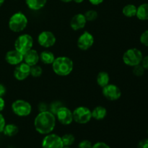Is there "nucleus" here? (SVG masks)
<instances>
[{"mask_svg":"<svg viewBox=\"0 0 148 148\" xmlns=\"http://www.w3.org/2000/svg\"><path fill=\"white\" fill-rule=\"evenodd\" d=\"M56 116L51 111L39 112L34 119V127L36 132L40 134H50L56 127Z\"/></svg>","mask_w":148,"mask_h":148,"instance_id":"1","label":"nucleus"},{"mask_svg":"<svg viewBox=\"0 0 148 148\" xmlns=\"http://www.w3.org/2000/svg\"><path fill=\"white\" fill-rule=\"evenodd\" d=\"M51 65L53 72L60 77H66L70 75L74 68L73 62L67 56L56 57Z\"/></svg>","mask_w":148,"mask_h":148,"instance_id":"2","label":"nucleus"},{"mask_svg":"<svg viewBox=\"0 0 148 148\" xmlns=\"http://www.w3.org/2000/svg\"><path fill=\"white\" fill-rule=\"evenodd\" d=\"M28 20L23 12H16L11 16L9 20V28L14 33H20L26 28Z\"/></svg>","mask_w":148,"mask_h":148,"instance_id":"3","label":"nucleus"},{"mask_svg":"<svg viewBox=\"0 0 148 148\" xmlns=\"http://www.w3.org/2000/svg\"><path fill=\"white\" fill-rule=\"evenodd\" d=\"M143 54L140 49L137 48H132L124 52L123 55V62L127 66H133L141 64Z\"/></svg>","mask_w":148,"mask_h":148,"instance_id":"4","label":"nucleus"},{"mask_svg":"<svg viewBox=\"0 0 148 148\" xmlns=\"http://www.w3.org/2000/svg\"><path fill=\"white\" fill-rule=\"evenodd\" d=\"M33 39L29 34H22L19 36L14 42V49L24 55L33 49Z\"/></svg>","mask_w":148,"mask_h":148,"instance_id":"5","label":"nucleus"},{"mask_svg":"<svg viewBox=\"0 0 148 148\" xmlns=\"http://www.w3.org/2000/svg\"><path fill=\"white\" fill-rule=\"evenodd\" d=\"M12 112L19 117L28 116L32 112V106L30 103L23 99L14 101L12 104Z\"/></svg>","mask_w":148,"mask_h":148,"instance_id":"6","label":"nucleus"},{"mask_svg":"<svg viewBox=\"0 0 148 148\" xmlns=\"http://www.w3.org/2000/svg\"><path fill=\"white\" fill-rule=\"evenodd\" d=\"M73 120L79 124H88L92 119V111L86 106H78L72 111Z\"/></svg>","mask_w":148,"mask_h":148,"instance_id":"7","label":"nucleus"},{"mask_svg":"<svg viewBox=\"0 0 148 148\" xmlns=\"http://www.w3.org/2000/svg\"><path fill=\"white\" fill-rule=\"evenodd\" d=\"M42 148H63L62 137L56 134H48L42 140Z\"/></svg>","mask_w":148,"mask_h":148,"instance_id":"8","label":"nucleus"},{"mask_svg":"<svg viewBox=\"0 0 148 148\" xmlns=\"http://www.w3.org/2000/svg\"><path fill=\"white\" fill-rule=\"evenodd\" d=\"M56 42V38L55 35L49 30L42 31L38 36V43L40 46L49 49L55 45Z\"/></svg>","mask_w":148,"mask_h":148,"instance_id":"9","label":"nucleus"},{"mask_svg":"<svg viewBox=\"0 0 148 148\" xmlns=\"http://www.w3.org/2000/svg\"><path fill=\"white\" fill-rule=\"evenodd\" d=\"M102 93L107 100L111 101H117L121 96V90L117 85L108 84L102 88Z\"/></svg>","mask_w":148,"mask_h":148,"instance_id":"10","label":"nucleus"},{"mask_svg":"<svg viewBox=\"0 0 148 148\" xmlns=\"http://www.w3.org/2000/svg\"><path fill=\"white\" fill-rule=\"evenodd\" d=\"M55 116L57 121L62 125H69L74 121L72 111L64 106H62L58 110Z\"/></svg>","mask_w":148,"mask_h":148,"instance_id":"11","label":"nucleus"},{"mask_svg":"<svg viewBox=\"0 0 148 148\" xmlns=\"http://www.w3.org/2000/svg\"><path fill=\"white\" fill-rule=\"evenodd\" d=\"M94 37L90 32L85 31L79 36L77 41V47L82 51H87L94 44Z\"/></svg>","mask_w":148,"mask_h":148,"instance_id":"12","label":"nucleus"},{"mask_svg":"<svg viewBox=\"0 0 148 148\" xmlns=\"http://www.w3.org/2000/svg\"><path fill=\"white\" fill-rule=\"evenodd\" d=\"M30 75V66L25 62L17 65L14 70V77L17 80L23 81Z\"/></svg>","mask_w":148,"mask_h":148,"instance_id":"13","label":"nucleus"},{"mask_svg":"<svg viewBox=\"0 0 148 148\" xmlns=\"http://www.w3.org/2000/svg\"><path fill=\"white\" fill-rule=\"evenodd\" d=\"M5 61L9 64L17 66L23 62V54L15 49L9 51L5 55Z\"/></svg>","mask_w":148,"mask_h":148,"instance_id":"14","label":"nucleus"},{"mask_svg":"<svg viewBox=\"0 0 148 148\" xmlns=\"http://www.w3.org/2000/svg\"><path fill=\"white\" fill-rule=\"evenodd\" d=\"M86 18H85L84 14H75V16L72 17L70 21V27L73 30H79L83 29L85 27L87 23Z\"/></svg>","mask_w":148,"mask_h":148,"instance_id":"15","label":"nucleus"},{"mask_svg":"<svg viewBox=\"0 0 148 148\" xmlns=\"http://www.w3.org/2000/svg\"><path fill=\"white\" fill-rule=\"evenodd\" d=\"M39 61H40L39 53H38L37 51L33 49H30L23 55V62L30 66L38 64Z\"/></svg>","mask_w":148,"mask_h":148,"instance_id":"16","label":"nucleus"},{"mask_svg":"<svg viewBox=\"0 0 148 148\" xmlns=\"http://www.w3.org/2000/svg\"><path fill=\"white\" fill-rule=\"evenodd\" d=\"M39 57H40V62L46 65L52 64L53 62H54L55 59H56L53 52H51V51L49 50L43 51L39 54Z\"/></svg>","mask_w":148,"mask_h":148,"instance_id":"17","label":"nucleus"},{"mask_svg":"<svg viewBox=\"0 0 148 148\" xmlns=\"http://www.w3.org/2000/svg\"><path fill=\"white\" fill-rule=\"evenodd\" d=\"M92 118L98 121L104 119L107 116V110L105 107L98 106L92 109Z\"/></svg>","mask_w":148,"mask_h":148,"instance_id":"18","label":"nucleus"},{"mask_svg":"<svg viewBox=\"0 0 148 148\" xmlns=\"http://www.w3.org/2000/svg\"><path fill=\"white\" fill-rule=\"evenodd\" d=\"M136 17L140 20H148V3L142 4L137 7Z\"/></svg>","mask_w":148,"mask_h":148,"instance_id":"19","label":"nucleus"},{"mask_svg":"<svg viewBox=\"0 0 148 148\" xmlns=\"http://www.w3.org/2000/svg\"><path fill=\"white\" fill-rule=\"evenodd\" d=\"M96 81L98 85H99L101 88H103L106 85L109 84L110 82V76L108 75V72H105V71H101L97 75Z\"/></svg>","mask_w":148,"mask_h":148,"instance_id":"20","label":"nucleus"},{"mask_svg":"<svg viewBox=\"0 0 148 148\" xmlns=\"http://www.w3.org/2000/svg\"><path fill=\"white\" fill-rule=\"evenodd\" d=\"M47 0H25V3L29 9L32 10H39L46 4Z\"/></svg>","mask_w":148,"mask_h":148,"instance_id":"21","label":"nucleus"},{"mask_svg":"<svg viewBox=\"0 0 148 148\" xmlns=\"http://www.w3.org/2000/svg\"><path fill=\"white\" fill-rule=\"evenodd\" d=\"M4 134V135L7 136V137H14V136L17 135L19 132V128L16 124H6L4 127V130L2 132Z\"/></svg>","mask_w":148,"mask_h":148,"instance_id":"22","label":"nucleus"},{"mask_svg":"<svg viewBox=\"0 0 148 148\" xmlns=\"http://www.w3.org/2000/svg\"><path fill=\"white\" fill-rule=\"evenodd\" d=\"M137 7L134 4H127L124 6L122 10V13L125 17H133L136 16L137 14Z\"/></svg>","mask_w":148,"mask_h":148,"instance_id":"23","label":"nucleus"},{"mask_svg":"<svg viewBox=\"0 0 148 148\" xmlns=\"http://www.w3.org/2000/svg\"><path fill=\"white\" fill-rule=\"evenodd\" d=\"M61 137L64 147H70L75 141V137L72 134H65Z\"/></svg>","mask_w":148,"mask_h":148,"instance_id":"24","label":"nucleus"},{"mask_svg":"<svg viewBox=\"0 0 148 148\" xmlns=\"http://www.w3.org/2000/svg\"><path fill=\"white\" fill-rule=\"evenodd\" d=\"M43 74V69L41 66L36 64L33 66H30V76L33 77H39Z\"/></svg>","mask_w":148,"mask_h":148,"instance_id":"25","label":"nucleus"},{"mask_svg":"<svg viewBox=\"0 0 148 148\" xmlns=\"http://www.w3.org/2000/svg\"><path fill=\"white\" fill-rule=\"evenodd\" d=\"M62 106H63V104L62 103L61 101H53V102H52L51 103L49 106V111H51V112L52 114H54V115H56L58 110H59Z\"/></svg>","mask_w":148,"mask_h":148,"instance_id":"26","label":"nucleus"},{"mask_svg":"<svg viewBox=\"0 0 148 148\" xmlns=\"http://www.w3.org/2000/svg\"><path fill=\"white\" fill-rule=\"evenodd\" d=\"M84 15H85L87 21L92 22V21H94V20H95L97 18H98V12H97V11H95V10H88V11L84 14Z\"/></svg>","mask_w":148,"mask_h":148,"instance_id":"27","label":"nucleus"},{"mask_svg":"<svg viewBox=\"0 0 148 148\" xmlns=\"http://www.w3.org/2000/svg\"><path fill=\"white\" fill-rule=\"evenodd\" d=\"M145 69L143 68V66H142L141 64L133 66L132 72H133V74H134V75L137 77L143 76V75L145 74Z\"/></svg>","mask_w":148,"mask_h":148,"instance_id":"28","label":"nucleus"},{"mask_svg":"<svg viewBox=\"0 0 148 148\" xmlns=\"http://www.w3.org/2000/svg\"><path fill=\"white\" fill-rule=\"evenodd\" d=\"M140 40L142 44L148 47V29L142 33L140 38Z\"/></svg>","mask_w":148,"mask_h":148,"instance_id":"29","label":"nucleus"},{"mask_svg":"<svg viewBox=\"0 0 148 148\" xmlns=\"http://www.w3.org/2000/svg\"><path fill=\"white\" fill-rule=\"evenodd\" d=\"M93 145L90 141L88 140H82L78 145V148H92Z\"/></svg>","mask_w":148,"mask_h":148,"instance_id":"30","label":"nucleus"},{"mask_svg":"<svg viewBox=\"0 0 148 148\" xmlns=\"http://www.w3.org/2000/svg\"><path fill=\"white\" fill-rule=\"evenodd\" d=\"M38 108L39 112L49 111V105H47L46 103L41 102L38 104Z\"/></svg>","mask_w":148,"mask_h":148,"instance_id":"31","label":"nucleus"},{"mask_svg":"<svg viewBox=\"0 0 148 148\" xmlns=\"http://www.w3.org/2000/svg\"><path fill=\"white\" fill-rule=\"evenodd\" d=\"M92 148H111L106 143H103V142H98V143H95L92 145Z\"/></svg>","mask_w":148,"mask_h":148,"instance_id":"32","label":"nucleus"},{"mask_svg":"<svg viewBox=\"0 0 148 148\" xmlns=\"http://www.w3.org/2000/svg\"><path fill=\"white\" fill-rule=\"evenodd\" d=\"M137 148H148V138L144 139L139 142Z\"/></svg>","mask_w":148,"mask_h":148,"instance_id":"33","label":"nucleus"},{"mask_svg":"<svg viewBox=\"0 0 148 148\" xmlns=\"http://www.w3.org/2000/svg\"><path fill=\"white\" fill-rule=\"evenodd\" d=\"M5 125H6L5 119H4V116L0 113V132H2Z\"/></svg>","mask_w":148,"mask_h":148,"instance_id":"34","label":"nucleus"},{"mask_svg":"<svg viewBox=\"0 0 148 148\" xmlns=\"http://www.w3.org/2000/svg\"><path fill=\"white\" fill-rule=\"evenodd\" d=\"M141 65L145 70H148V55L143 56V60L141 62Z\"/></svg>","mask_w":148,"mask_h":148,"instance_id":"35","label":"nucleus"},{"mask_svg":"<svg viewBox=\"0 0 148 148\" xmlns=\"http://www.w3.org/2000/svg\"><path fill=\"white\" fill-rule=\"evenodd\" d=\"M6 91H7V89L4 87V85L2 84H0V97L4 96L6 93Z\"/></svg>","mask_w":148,"mask_h":148,"instance_id":"36","label":"nucleus"},{"mask_svg":"<svg viewBox=\"0 0 148 148\" xmlns=\"http://www.w3.org/2000/svg\"><path fill=\"white\" fill-rule=\"evenodd\" d=\"M4 107H5V101L2 97H0V113L4 110Z\"/></svg>","mask_w":148,"mask_h":148,"instance_id":"37","label":"nucleus"},{"mask_svg":"<svg viewBox=\"0 0 148 148\" xmlns=\"http://www.w3.org/2000/svg\"><path fill=\"white\" fill-rule=\"evenodd\" d=\"M104 0H89L90 3L92 5H99L101 3H103Z\"/></svg>","mask_w":148,"mask_h":148,"instance_id":"38","label":"nucleus"},{"mask_svg":"<svg viewBox=\"0 0 148 148\" xmlns=\"http://www.w3.org/2000/svg\"><path fill=\"white\" fill-rule=\"evenodd\" d=\"M72 1H75L77 4H80V3H82L84 1V0H72Z\"/></svg>","mask_w":148,"mask_h":148,"instance_id":"39","label":"nucleus"},{"mask_svg":"<svg viewBox=\"0 0 148 148\" xmlns=\"http://www.w3.org/2000/svg\"><path fill=\"white\" fill-rule=\"evenodd\" d=\"M60 1H63V2H64V3H68V2H70V1H72V0H60Z\"/></svg>","mask_w":148,"mask_h":148,"instance_id":"40","label":"nucleus"},{"mask_svg":"<svg viewBox=\"0 0 148 148\" xmlns=\"http://www.w3.org/2000/svg\"><path fill=\"white\" fill-rule=\"evenodd\" d=\"M4 1H5V0H0V7H1V6H2V4H4Z\"/></svg>","mask_w":148,"mask_h":148,"instance_id":"41","label":"nucleus"},{"mask_svg":"<svg viewBox=\"0 0 148 148\" xmlns=\"http://www.w3.org/2000/svg\"><path fill=\"white\" fill-rule=\"evenodd\" d=\"M63 148H70L69 147H64Z\"/></svg>","mask_w":148,"mask_h":148,"instance_id":"42","label":"nucleus"},{"mask_svg":"<svg viewBox=\"0 0 148 148\" xmlns=\"http://www.w3.org/2000/svg\"><path fill=\"white\" fill-rule=\"evenodd\" d=\"M147 134H148V129H147Z\"/></svg>","mask_w":148,"mask_h":148,"instance_id":"43","label":"nucleus"}]
</instances>
